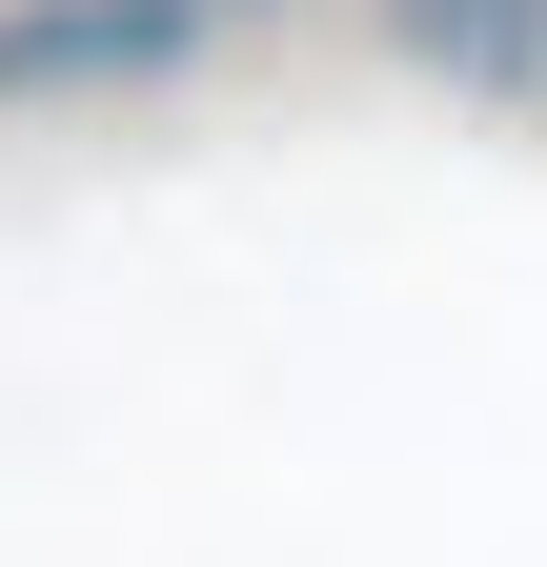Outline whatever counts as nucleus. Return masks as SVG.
<instances>
[{
    "mask_svg": "<svg viewBox=\"0 0 547 567\" xmlns=\"http://www.w3.org/2000/svg\"><path fill=\"white\" fill-rule=\"evenodd\" d=\"M224 41V0H0V102H122V82H183Z\"/></svg>",
    "mask_w": 547,
    "mask_h": 567,
    "instance_id": "obj_1",
    "label": "nucleus"
},
{
    "mask_svg": "<svg viewBox=\"0 0 547 567\" xmlns=\"http://www.w3.org/2000/svg\"><path fill=\"white\" fill-rule=\"evenodd\" d=\"M365 21H385V61H405V82L547 122V0H365Z\"/></svg>",
    "mask_w": 547,
    "mask_h": 567,
    "instance_id": "obj_2",
    "label": "nucleus"
},
{
    "mask_svg": "<svg viewBox=\"0 0 547 567\" xmlns=\"http://www.w3.org/2000/svg\"><path fill=\"white\" fill-rule=\"evenodd\" d=\"M224 21H264V0H224Z\"/></svg>",
    "mask_w": 547,
    "mask_h": 567,
    "instance_id": "obj_3",
    "label": "nucleus"
}]
</instances>
